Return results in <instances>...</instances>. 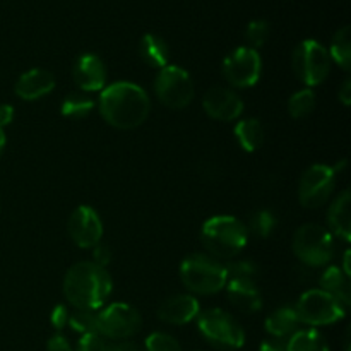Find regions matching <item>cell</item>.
I'll list each match as a JSON object with an SVG mask.
<instances>
[{"instance_id":"cell-14","label":"cell","mask_w":351,"mask_h":351,"mask_svg":"<svg viewBox=\"0 0 351 351\" xmlns=\"http://www.w3.org/2000/svg\"><path fill=\"white\" fill-rule=\"evenodd\" d=\"M204 112L211 119L219 122H232L237 120L243 112V101L235 91L228 88H211L202 98Z\"/></svg>"},{"instance_id":"cell-24","label":"cell","mask_w":351,"mask_h":351,"mask_svg":"<svg viewBox=\"0 0 351 351\" xmlns=\"http://www.w3.org/2000/svg\"><path fill=\"white\" fill-rule=\"evenodd\" d=\"M287 351H331L324 336L315 329H302L295 331L288 338Z\"/></svg>"},{"instance_id":"cell-39","label":"cell","mask_w":351,"mask_h":351,"mask_svg":"<svg viewBox=\"0 0 351 351\" xmlns=\"http://www.w3.org/2000/svg\"><path fill=\"white\" fill-rule=\"evenodd\" d=\"M14 108L12 105H0V127H5L9 125V123H12L14 120Z\"/></svg>"},{"instance_id":"cell-25","label":"cell","mask_w":351,"mask_h":351,"mask_svg":"<svg viewBox=\"0 0 351 351\" xmlns=\"http://www.w3.org/2000/svg\"><path fill=\"white\" fill-rule=\"evenodd\" d=\"M329 57L332 62L339 65L345 71L351 67V43H350V26H343L335 33L329 48Z\"/></svg>"},{"instance_id":"cell-36","label":"cell","mask_w":351,"mask_h":351,"mask_svg":"<svg viewBox=\"0 0 351 351\" xmlns=\"http://www.w3.org/2000/svg\"><path fill=\"white\" fill-rule=\"evenodd\" d=\"M47 351H74L64 335H53L47 343Z\"/></svg>"},{"instance_id":"cell-12","label":"cell","mask_w":351,"mask_h":351,"mask_svg":"<svg viewBox=\"0 0 351 351\" xmlns=\"http://www.w3.org/2000/svg\"><path fill=\"white\" fill-rule=\"evenodd\" d=\"M336 168L328 165H314L307 168L298 185V199L304 208H321L329 201L336 185Z\"/></svg>"},{"instance_id":"cell-20","label":"cell","mask_w":351,"mask_h":351,"mask_svg":"<svg viewBox=\"0 0 351 351\" xmlns=\"http://www.w3.org/2000/svg\"><path fill=\"white\" fill-rule=\"evenodd\" d=\"M321 290L335 297L336 300L341 302L345 307L351 305V285L350 276H346L341 267L332 266L322 273L321 276Z\"/></svg>"},{"instance_id":"cell-18","label":"cell","mask_w":351,"mask_h":351,"mask_svg":"<svg viewBox=\"0 0 351 351\" xmlns=\"http://www.w3.org/2000/svg\"><path fill=\"white\" fill-rule=\"evenodd\" d=\"M225 288L228 300L239 311L252 314L263 307V295H261V290L254 280H228Z\"/></svg>"},{"instance_id":"cell-26","label":"cell","mask_w":351,"mask_h":351,"mask_svg":"<svg viewBox=\"0 0 351 351\" xmlns=\"http://www.w3.org/2000/svg\"><path fill=\"white\" fill-rule=\"evenodd\" d=\"M95 108V99L88 96V93H71L62 101V115L69 119H82L89 115Z\"/></svg>"},{"instance_id":"cell-41","label":"cell","mask_w":351,"mask_h":351,"mask_svg":"<svg viewBox=\"0 0 351 351\" xmlns=\"http://www.w3.org/2000/svg\"><path fill=\"white\" fill-rule=\"evenodd\" d=\"M350 257H351V254H350V250H346L345 252V257H343V273L346 274V276H351V269H350Z\"/></svg>"},{"instance_id":"cell-38","label":"cell","mask_w":351,"mask_h":351,"mask_svg":"<svg viewBox=\"0 0 351 351\" xmlns=\"http://www.w3.org/2000/svg\"><path fill=\"white\" fill-rule=\"evenodd\" d=\"M338 98L345 106L351 105V79H345V82L339 86Z\"/></svg>"},{"instance_id":"cell-34","label":"cell","mask_w":351,"mask_h":351,"mask_svg":"<svg viewBox=\"0 0 351 351\" xmlns=\"http://www.w3.org/2000/svg\"><path fill=\"white\" fill-rule=\"evenodd\" d=\"M69 317H71V314H69V308L64 304L55 305L50 314V322L57 331H60V329H64L69 324Z\"/></svg>"},{"instance_id":"cell-7","label":"cell","mask_w":351,"mask_h":351,"mask_svg":"<svg viewBox=\"0 0 351 351\" xmlns=\"http://www.w3.org/2000/svg\"><path fill=\"white\" fill-rule=\"evenodd\" d=\"M293 308L300 324L321 328V326H329L341 321L348 307H345L341 302L319 288V290L305 291L298 298L297 307Z\"/></svg>"},{"instance_id":"cell-40","label":"cell","mask_w":351,"mask_h":351,"mask_svg":"<svg viewBox=\"0 0 351 351\" xmlns=\"http://www.w3.org/2000/svg\"><path fill=\"white\" fill-rule=\"evenodd\" d=\"M106 351H141L137 345L129 341H115L112 345H106Z\"/></svg>"},{"instance_id":"cell-4","label":"cell","mask_w":351,"mask_h":351,"mask_svg":"<svg viewBox=\"0 0 351 351\" xmlns=\"http://www.w3.org/2000/svg\"><path fill=\"white\" fill-rule=\"evenodd\" d=\"M180 280L195 295H215L226 287V267L208 254H191L180 264Z\"/></svg>"},{"instance_id":"cell-21","label":"cell","mask_w":351,"mask_h":351,"mask_svg":"<svg viewBox=\"0 0 351 351\" xmlns=\"http://www.w3.org/2000/svg\"><path fill=\"white\" fill-rule=\"evenodd\" d=\"M139 53L147 65L156 69L167 67L168 60H170V48H168L167 41L153 33L143 36L139 43Z\"/></svg>"},{"instance_id":"cell-22","label":"cell","mask_w":351,"mask_h":351,"mask_svg":"<svg viewBox=\"0 0 351 351\" xmlns=\"http://www.w3.org/2000/svg\"><path fill=\"white\" fill-rule=\"evenodd\" d=\"M298 319L293 307H280L266 319L264 328L269 332L271 338L285 339L293 335L298 328Z\"/></svg>"},{"instance_id":"cell-8","label":"cell","mask_w":351,"mask_h":351,"mask_svg":"<svg viewBox=\"0 0 351 351\" xmlns=\"http://www.w3.org/2000/svg\"><path fill=\"white\" fill-rule=\"evenodd\" d=\"M332 60L328 48L315 40H305L293 51V71L307 88L324 82L331 72Z\"/></svg>"},{"instance_id":"cell-28","label":"cell","mask_w":351,"mask_h":351,"mask_svg":"<svg viewBox=\"0 0 351 351\" xmlns=\"http://www.w3.org/2000/svg\"><path fill=\"white\" fill-rule=\"evenodd\" d=\"M276 225L278 219L273 213L267 211V209H259V211H256L250 216L249 225L245 226L247 230H249V233L252 232L254 235L259 237V239H267V237L274 232Z\"/></svg>"},{"instance_id":"cell-6","label":"cell","mask_w":351,"mask_h":351,"mask_svg":"<svg viewBox=\"0 0 351 351\" xmlns=\"http://www.w3.org/2000/svg\"><path fill=\"white\" fill-rule=\"evenodd\" d=\"M293 254L305 266L322 267L335 256V240L328 228L308 223L295 233Z\"/></svg>"},{"instance_id":"cell-32","label":"cell","mask_w":351,"mask_h":351,"mask_svg":"<svg viewBox=\"0 0 351 351\" xmlns=\"http://www.w3.org/2000/svg\"><path fill=\"white\" fill-rule=\"evenodd\" d=\"M146 351H182L173 336L167 332H153L146 339Z\"/></svg>"},{"instance_id":"cell-1","label":"cell","mask_w":351,"mask_h":351,"mask_svg":"<svg viewBox=\"0 0 351 351\" xmlns=\"http://www.w3.org/2000/svg\"><path fill=\"white\" fill-rule=\"evenodd\" d=\"M98 108L106 123L115 129L130 130L146 122L151 101L141 86L122 81L101 89Z\"/></svg>"},{"instance_id":"cell-31","label":"cell","mask_w":351,"mask_h":351,"mask_svg":"<svg viewBox=\"0 0 351 351\" xmlns=\"http://www.w3.org/2000/svg\"><path fill=\"white\" fill-rule=\"evenodd\" d=\"M267 36H269V24H267L266 21L257 19V21H252V23L247 26L245 38L247 41H249L250 48H254V50L263 47V45L266 43Z\"/></svg>"},{"instance_id":"cell-17","label":"cell","mask_w":351,"mask_h":351,"mask_svg":"<svg viewBox=\"0 0 351 351\" xmlns=\"http://www.w3.org/2000/svg\"><path fill=\"white\" fill-rule=\"evenodd\" d=\"M55 89V75L45 69H31L16 81L14 91L21 99L36 101Z\"/></svg>"},{"instance_id":"cell-30","label":"cell","mask_w":351,"mask_h":351,"mask_svg":"<svg viewBox=\"0 0 351 351\" xmlns=\"http://www.w3.org/2000/svg\"><path fill=\"white\" fill-rule=\"evenodd\" d=\"M225 267L228 280H254L257 274V266L252 261H232Z\"/></svg>"},{"instance_id":"cell-13","label":"cell","mask_w":351,"mask_h":351,"mask_svg":"<svg viewBox=\"0 0 351 351\" xmlns=\"http://www.w3.org/2000/svg\"><path fill=\"white\" fill-rule=\"evenodd\" d=\"M72 242L81 249H93L101 242L103 223L98 213L89 206H79L74 209L67 223Z\"/></svg>"},{"instance_id":"cell-5","label":"cell","mask_w":351,"mask_h":351,"mask_svg":"<svg viewBox=\"0 0 351 351\" xmlns=\"http://www.w3.org/2000/svg\"><path fill=\"white\" fill-rule=\"evenodd\" d=\"M197 328L202 338L219 350H239L245 343V332L239 322L221 308L199 312Z\"/></svg>"},{"instance_id":"cell-42","label":"cell","mask_w":351,"mask_h":351,"mask_svg":"<svg viewBox=\"0 0 351 351\" xmlns=\"http://www.w3.org/2000/svg\"><path fill=\"white\" fill-rule=\"evenodd\" d=\"M5 143H7L5 132H3V129H2V127H0V156H2L3 147H5Z\"/></svg>"},{"instance_id":"cell-27","label":"cell","mask_w":351,"mask_h":351,"mask_svg":"<svg viewBox=\"0 0 351 351\" xmlns=\"http://www.w3.org/2000/svg\"><path fill=\"white\" fill-rule=\"evenodd\" d=\"M315 103H317L315 93L311 88H305L302 91L293 93L291 98L288 99V113L293 119H305L314 112Z\"/></svg>"},{"instance_id":"cell-11","label":"cell","mask_w":351,"mask_h":351,"mask_svg":"<svg viewBox=\"0 0 351 351\" xmlns=\"http://www.w3.org/2000/svg\"><path fill=\"white\" fill-rule=\"evenodd\" d=\"M263 74V60L257 50L240 47L233 50L223 62V77L233 88H252Z\"/></svg>"},{"instance_id":"cell-15","label":"cell","mask_w":351,"mask_h":351,"mask_svg":"<svg viewBox=\"0 0 351 351\" xmlns=\"http://www.w3.org/2000/svg\"><path fill=\"white\" fill-rule=\"evenodd\" d=\"M75 84L82 93L101 91L106 84V69L101 58L95 53H82L72 69Z\"/></svg>"},{"instance_id":"cell-2","label":"cell","mask_w":351,"mask_h":351,"mask_svg":"<svg viewBox=\"0 0 351 351\" xmlns=\"http://www.w3.org/2000/svg\"><path fill=\"white\" fill-rule=\"evenodd\" d=\"M112 290L110 274L93 261L74 264L64 278V295L75 311L96 312L106 304Z\"/></svg>"},{"instance_id":"cell-23","label":"cell","mask_w":351,"mask_h":351,"mask_svg":"<svg viewBox=\"0 0 351 351\" xmlns=\"http://www.w3.org/2000/svg\"><path fill=\"white\" fill-rule=\"evenodd\" d=\"M237 143L243 151L254 153L264 144V127L257 119H243L235 125Z\"/></svg>"},{"instance_id":"cell-9","label":"cell","mask_w":351,"mask_h":351,"mask_svg":"<svg viewBox=\"0 0 351 351\" xmlns=\"http://www.w3.org/2000/svg\"><path fill=\"white\" fill-rule=\"evenodd\" d=\"M154 93L167 108L182 110L191 105L195 89L187 71L178 65L168 64L158 72L156 81H154Z\"/></svg>"},{"instance_id":"cell-29","label":"cell","mask_w":351,"mask_h":351,"mask_svg":"<svg viewBox=\"0 0 351 351\" xmlns=\"http://www.w3.org/2000/svg\"><path fill=\"white\" fill-rule=\"evenodd\" d=\"M69 324L79 332L81 336L84 335H99V322H98V312L93 311H75L69 317Z\"/></svg>"},{"instance_id":"cell-16","label":"cell","mask_w":351,"mask_h":351,"mask_svg":"<svg viewBox=\"0 0 351 351\" xmlns=\"http://www.w3.org/2000/svg\"><path fill=\"white\" fill-rule=\"evenodd\" d=\"M201 307L192 295H173L168 297L158 308V317L171 326H184L197 319Z\"/></svg>"},{"instance_id":"cell-10","label":"cell","mask_w":351,"mask_h":351,"mask_svg":"<svg viewBox=\"0 0 351 351\" xmlns=\"http://www.w3.org/2000/svg\"><path fill=\"white\" fill-rule=\"evenodd\" d=\"M98 322L101 338L125 341L141 331L143 317L136 307L119 302L98 312Z\"/></svg>"},{"instance_id":"cell-19","label":"cell","mask_w":351,"mask_h":351,"mask_svg":"<svg viewBox=\"0 0 351 351\" xmlns=\"http://www.w3.org/2000/svg\"><path fill=\"white\" fill-rule=\"evenodd\" d=\"M351 195L350 191H343L338 197L332 201L331 208L328 211V225L329 233L343 242L351 240Z\"/></svg>"},{"instance_id":"cell-33","label":"cell","mask_w":351,"mask_h":351,"mask_svg":"<svg viewBox=\"0 0 351 351\" xmlns=\"http://www.w3.org/2000/svg\"><path fill=\"white\" fill-rule=\"evenodd\" d=\"M75 351H106V343L99 335H84L77 341Z\"/></svg>"},{"instance_id":"cell-35","label":"cell","mask_w":351,"mask_h":351,"mask_svg":"<svg viewBox=\"0 0 351 351\" xmlns=\"http://www.w3.org/2000/svg\"><path fill=\"white\" fill-rule=\"evenodd\" d=\"M93 263L101 267L108 266L112 263V249L108 245H103V243L93 247Z\"/></svg>"},{"instance_id":"cell-3","label":"cell","mask_w":351,"mask_h":351,"mask_svg":"<svg viewBox=\"0 0 351 351\" xmlns=\"http://www.w3.org/2000/svg\"><path fill=\"white\" fill-rule=\"evenodd\" d=\"M201 239L209 256L215 259H233L245 249L249 230L235 216H213L202 225Z\"/></svg>"},{"instance_id":"cell-37","label":"cell","mask_w":351,"mask_h":351,"mask_svg":"<svg viewBox=\"0 0 351 351\" xmlns=\"http://www.w3.org/2000/svg\"><path fill=\"white\" fill-rule=\"evenodd\" d=\"M259 351H287V341L280 338H267L261 343Z\"/></svg>"}]
</instances>
